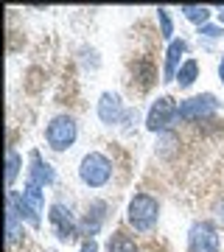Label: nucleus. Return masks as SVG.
<instances>
[{
    "label": "nucleus",
    "mask_w": 224,
    "mask_h": 252,
    "mask_svg": "<svg viewBox=\"0 0 224 252\" xmlns=\"http://www.w3.org/2000/svg\"><path fill=\"white\" fill-rule=\"evenodd\" d=\"M157 199L149 196V193H137V196L129 202V221H132L134 230H152L154 221H157Z\"/></svg>",
    "instance_id": "f257e3e1"
},
{
    "label": "nucleus",
    "mask_w": 224,
    "mask_h": 252,
    "mask_svg": "<svg viewBox=\"0 0 224 252\" xmlns=\"http://www.w3.org/2000/svg\"><path fill=\"white\" fill-rule=\"evenodd\" d=\"M79 177L87 182L90 188H101V185L112 177V165H109V160L104 157V154L93 152V154H87V157L81 160Z\"/></svg>",
    "instance_id": "f03ea898"
},
{
    "label": "nucleus",
    "mask_w": 224,
    "mask_h": 252,
    "mask_svg": "<svg viewBox=\"0 0 224 252\" xmlns=\"http://www.w3.org/2000/svg\"><path fill=\"white\" fill-rule=\"evenodd\" d=\"M179 115V107L174 104V98L168 95H162V98L154 101V107L149 109V118H146V126L152 129V132H162V129H168Z\"/></svg>",
    "instance_id": "7ed1b4c3"
},
{
    "label": "nucleus",
    "mask_w": 224,
    "mask_h": 252,
    "mask_svg": "<svg viewBox=\"0 0 224 252\" xmlns=\"http://www.w3.org/2000/svg\"><path fill=\"white\" fill-rule=\"evenodd\" d=\"M48 143L54 146V149H67V146L76 140V121H73L70 115H59V118H54L51 124H48Z\"/></svg>",
    "instance_id": "20e7f679"
},
{
    "label": "nucleus",
    "mask_w": 224,
    "mask_h": 252,
    "mask_svg": "<svg viewBox=\"0 0 224 252\" xmlns=\"http://www.w3.org/2000/svg\"><path fill=\"white\" fill-rule=\"evenodd\" d=\"M216 107H219V101H216V95H210V93H205V95H193V98H188V101L179 104V118H185V121H199V118L213 115Z\"/></svg>",
    "instance_id": "39448f33"
},
{
    "label": "nucleus",
    "mask_w": 224,
    "mask_h": 252,
    "mask_svg": "<svg viewBox=\"0 0 224 252\" xmlns=\"http://www.w3.org/2000/svg\"><path fill=\"white\" fill-rule=\"evenodd\" d=\"M191 252H219V235H216L213 224L207 221H196L191 227Z\"/></svg>",
    "instance_id": "423d86ee"
},
{
    "label": "nucleus",
    "mask_w": 224,
    "mask_h": 252,
    "mask_svg": "<svg viewBox=\"0 0 224 252\" xmlns=\"http://www.w3.org/2000/svg\"><path fill=\"white\" fill-rule=\"evenodd\" d=\"M51 224L56 227V235L62 238V241H73L76 238V224H73V219H70V213L64 210L62 205H51Z\"/></svg>",
    "instance_id": "0eeeda50"
},
{
    "label": "nucleus",
    "mask_w": 224,
    "mask_h": 252,
    "mask_svg": "<svg viewBox=\"0 0 224 252\" xmlns=\"http://www.w3.org/2000/svg\"><path fill=\"white\" fill-rule=\"evenodd\" d=\"M124 115V104H121V98L118 95H112V93H104L98 101V118L104 121V124H118V118Z\"/></svg>",
    "instance_id": "6e6552de"
},
{
    "label": "nucleus",
    "mask_w": 224,
    "mask_h": 252,
    "mask_svg": "<svg viewBox=\"0 0 224 252\" xmlns=\"http://www.w3.org/2000/svg\"><path fill=\"white\" fill-rule=\"evenodd\" d=\"M31 165H34V168H31V177H28L31 182H36L39 188H45V185H51V182H54V171H51V165L42 162V157H39L36 152L31 154Z\"/></svg>",
    "instance_id": "1a4fd4ad"
},
{
    "label": "nucleus",
    "mask_w": 224,
    "mask_h": 252,
    "mask_svg": "<svg viewBox=\"0 0 224 252\" xmlns=\"http://www.w3.org/2000/svg\"><path fill=\"white\" fill-rule=\"evenodd\" d=\"M182 54H185V42H182V39L168 45V54H165V79H162V81H171L174 76H179L177 64H179V56H182Z\"/></svg>",
    "instance_id": "9d476101"
},
{
    "label": "nucleus",
    "mask_w": 224,
    "mask_h": 252,
    "mask_svg": "<svg viewBox=\"0 0 224 252\" xmlns=\"http://www.w3.org/2000/svg\"><path fill=\"white\" fill-rule=\"evenodd\" d=\"M20 165H23L20 154L9 149V154H6V188L14 185V180H17V174H20Z\"/></svg>",
    "instance_id": "9b49d317"
},
{
    "label": "nucleus",
    "mask_w": 224,
    "mask_h": 252,
    "mask_svg": "<svg viewBox=\"0 0 224 252\" xmlns=\"http://www.w3.org/2000/svg\"><path fill=\"white\" fill-rule=\"evenodd\" d=\"M196 73H199V64L193 62V59H188V62L179 67V76H177L179 87H191V84L196 81Z\"/></svg>",
    "instance_id": "f8f14e48"
},
{
    "label": "nucleus",
    "mask_w": 224,
    "mask_h": 252,
    "mask_svg": "<svg viewBox=\"0 0 224 252\" xmlns=\"http://www.w3.org/2000/svg\"><path fill=\"white\" fill-rule=\"evenodd\" d=\"M17 207H14V202L9 199V210H6V235H9V244L17 241Z\"/></svg>",
    "instance_id": "ddd939ff"
},
{
    "label": "nucleus",
    "mask_w": 224,
    "mask_h": 252,
    "mask_svg": "<svg viewBox=\"0 0 224 252\" xmlns=\"http://www.w3.org/2000/svg\"><path fill=\"white\" fill-rule=\"evenodd\" d=\"M182 14H185L191 23H199V26H205V20L210 17V9H205V6H182Z\"/></svg>",
    "instance_id": "4468645a"
},
{
    "label": "nucleus",
    "mask_w": 224,
    "mask_h": 252,
    "mask_svg": "<svg viewBox=\"0 0 224 252\" xmlns=\"http://www.w3.org/2000/svg\"><path fill=\"white\" fill-rule=\"evenodd\" d=\"M109 252H137V247H134V241L129 238V235L118 233L115 238L109 241Z\"/></svg>",
    "instance_id": "2eb2a0df"
},
{
    "label": "nucleus",
    "mask_w": 224,
    "mask_h": 252,
    "mask_svg": "<svg viewBox=\"0 0 224 252\" xmlns=\"http://www.w3.org/2000/svg\"><path fill=\"white\" fill-rule=\"evenodd\" d=\"M101 210H104V205H101V202H96V205H93V219H90V216L84 219V230H87L90 235L101 227V219H104V213H101Z\"/></svg>",
    "instance_id": "dca6fc26"
},
{
    "label": "nucleus",
    "mask_w": 224,
    "mask_h": 252,
    "mask_svg": "<svg viewBox=\"0 0 224 252\" xmlns=\"http://www.w3.org/2000/svg\"><path fill=\"white\" fill-rule=\"evenodd\" d=\"M157 20H160V28H162V36L168 39L174 34V26H171V17H168V9H157Z\"/></svg>",
    "instance_id": "f3484780"
},
{
    "label": "nucleus",
    "mask_w": 224,
    "mask_h": 252,
    "mask_svg": "<svg viewBox=\"0 0 224 252\" xmlns=\"http://www.w3.org/2000/svg\"><path fill=\"white\" fill-rule=\"evenodd\" d=\"M199 34H205V36H219V34H222V28H216V26H202V28H199Z\"/></svg>",
    "instance_id": "a211bd4d"
},
{
    "label": "nucleus",
    "mask_w": 224,
    "mask_h": 252,
    "mask_svg": "<svg viewBox=\"0 0 224 252\" xmlns=\"http://www.w3.org/2000/svg\"><path fill=\"white\" fill-rule=\"evenodd\" d=\"M96 250H98V247H96V241H93V238L81 244V252H96Z\"/></svg>",
    "instance_id": "6ab92c4d"
},
{
    "label": "nucleus",
    "mask_w": 224,
    "mask_h": 252,
    "mask_svg": "<svg viewBox=\"0 0 224 252\" xmlns=\"http://www.w3.org/2000/svg\"><path fill=\"white\" fill-rule=\"evenodd\" d=\"M219 76H222V81H224V62L219 64Z\"/></svg>",
    "instance_id": "aec40b11"
},
{
    "label": "nucleus",
    "mask_w": 224,
    "mask_h": 252,
    "mask_svg": "<svg viewBox=\"0 0 224 252\" xmlns=\"http://www.w3.org/2000/svg\"><path fill=\"white\" fill-rule=\"evenodd\" d=\"M219 20H222V26H224V9H219Z\"/></svg>",
    "instance_id": "412c9836"
}]
</instances>
